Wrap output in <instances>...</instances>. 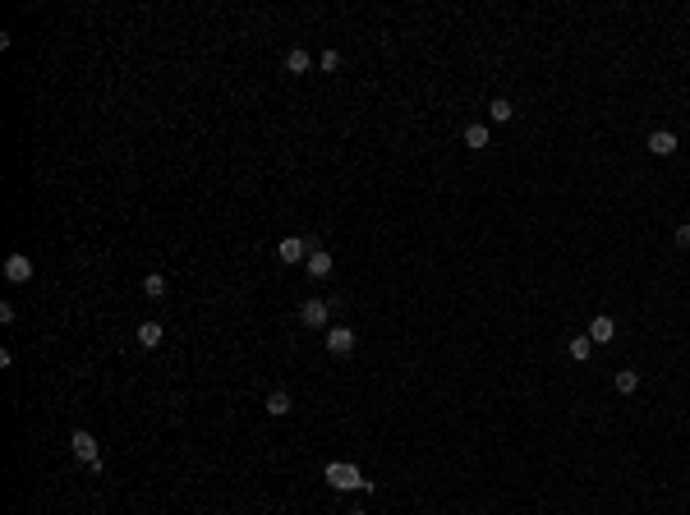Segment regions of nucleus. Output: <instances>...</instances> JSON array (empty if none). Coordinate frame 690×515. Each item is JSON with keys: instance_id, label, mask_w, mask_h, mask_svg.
Masks as SVG:
<instances>
[{"instance_id": "nucleus-8", "label": "nucleus", "mask_w": 690, "mask_h": 515, "mask_svg": "<svg viewBox=\"0 0 690 515\" xmlns=\"http://www.w3.org/2000/svg\"><path fill=\"white\" fill-rule=\"evenodd\" d=\"M649 152H654V157H672V152H676V134L672 129H654V134H649Z\"/></svg>"}, {"instance_id": "nucleus-9", "label": "nucleus", "mask_w": 690, "mask_h": 515, "mask_svg": "<svg viewBox=\"0 0 690 515\" xmlns=\"http://www.w3.org/2000/svg\"><path fill=\"white\" fill-rule=\"evenodd\" d=\"M281 65H286V74H308V70H313V55H308L304 46H290Z\"/></svg>"}, {"instance_id": "nucleus-16", "label": "nucleus", "mask_w": 690, "mask_h": 515, "mask_svg": "<svg viewBox=\"0 0 690 515\" xmlns=\"http://www.w3.org/2000/svg\"><path fill=\"white\" fill-rule=\"evenodd\" d=\"M617 391L621 396H635L640 391V373H635V368H617Z\"/></svg>"}, {"instance_id": "nucleus-3", "label": "nucleus", "mask_w": 690, "mask_h": 515, "mask_svg": "<svg viewBox=\"0 0 690 515\" xmlns=\"http://www.w3.org/2000/svg\"><path fill=\"white\" fill-rule=\"evenodd\" d=\"M308 254H313V249H308V239H299V235H286L276 244V258L286 262V267H295V262H308Z\"/></svg>"}, {"instance_id": "nucleus-12", "label": "nucleus", "mask_w": 690, "mask_h": 515, "mask_svg": "<svg viewBox=\"0 0 690 515\" xmlns=\"http://www.w3.org/2000/svg\"><path fill=\"white\" fill-rule=\"evenodd\" d=\"M290 410H295V401H290V391H271V396H267V414H271V419H286Z\"/></svg>"}, {"instance_id": "nucleus-14", "label": "nucleus", "mask_w": 690, "mask_h": 515, "mask_svg": "<svg viewBox=\"0 0 690 515\" xmlns=\"http://www.w3.org/2000/svg\"><path fill=\"white\" fill-rule=\"evenodd\" d=\"M566 354H571V359H576V364H585V359H589V354H594V341H589V336H585V332H580V336H571V345H566Z\"/></svg>"}, {"instance_id": "nucleus-6", "label": "nucleus", "mask_w": 690, "mask_h": 515, "mask_svg": "<svg viewBox=\"0 0 690 515\" xmlns=\"http://www.w3.org/2000/svg\"><path fill=\"white\" fill-rule=\"evenodd\" d=\"M327 349H332L336 359H341V354H350V349H355V327H341V322H336V327H327Z\"/></svg>"}, {"instance_id": "nucleus-15", "label": "nucleus", "mask_w": 690, "mask_h": 515, "mask_svg": "<svg viewBox=\"0 0 690 515\" xmlns=\"http://www.w3.org/2000/svg\"><path fill=\"white\" fill-rule=\"evenodd\" d=\"M143 299H166V276H161V271L143 276Z\"/></svg>"}, {"instance_id": "nucleus-13", "label": "nucleus", "mask_w": 690, "mask_h": 515, "mask_svg": "<svg viewBox=\"0 0 690 515\" xmlns=\"http://www.w3.org/2000/svg\"><path fill=\"white\" fill-rule=\"evenodd\" d=\"M465 148H474V152H483V148H488V124H479V120H474V124H465Z\"/></svg>"}, {"instance_id": "nucleus-1", "label": "nucleus", "mask_w": 690, "mask_h": 515, "mask_svg": "<svg viewBox=\"0 0 690 515\" xmlns=\"http://www.w3.org/2000/svg\"><path fill=\"white\" fill-rule=\"evenodd\" d=\"M323 479L332 483L336 492H355V488L359 492H373V479H364V474H359V465H350V460H332L323 470Z\"/></svg>"}, {"instance_id": "nucleus-11", "label": "nucleus", "mask_w": 690, "mask_h": 515, "mask_svg": "<svg viewBox=\"0 0 690 515\" xmlns=\"http://www.w3.org/2000/svg\"><path fill=\"white\" fill-rule=\"evenodd\" d=\"M161 336H166V327H161V322H152V318H148V322H139V345L143 349H157Z\"/></svg>"}, {"instance_id": "nucleus-7", "label": "nucleus", "mask_w": 690, "mask_h": 515, "mask_svg": "<svg viewBox=\"0 0 690 515\" xmlns=\"http://www.w3.org/2000/svg\"><path fill=\"white\" fill-rule=\"evenodd\" d=\"M589 341H594V345H608V341H617V322H612V318L608 313H598L594 318V322H589Z\"/></svg>"}, {"instance_id": "nucleus-10", "label": "nucleus", "mask_w": 690, "mask_h": 515, "mask_svg": "<svg viewBox=\"0 0 690 515\" xmlns=\"http://www.w3.org/2000/svg\"><path fill=\"white\" fill-rule=\"evenodd\" d=\"M308 276L313 281H323V276H332V254H327V249H313V254H308Z\"/></svg>"}, {"instance_id": "nucleus-5", "label": "nucleus", "mask_w": 690, "mask_h": 515, "mask_svg": "<svg viewBox=\"0 0 690 515\" xmlns=\"http://www.w3.org/2000/svg\"><path fill=\"white\" fill-rule=\"evenodd\" d=\"M5 281H9V286H28V281H33V258H28V254H9L5 258Z\"/></svg>"}, {"instance_id": "nucleus-20", "label": "nucleus", "mask_w": 690, "mask_h": 515, "mask_svg": "<svg viewBox=\"0 0 690 515\" xmlns=\"http://www.w3.org/2000/svg\"><path fill=\"white\" fill-rule=\"evenodd\" d=\"M350 515H364V511H350Z\"/></svg>"}, {"instance_id": "nucleus-2", "label": "nucleus", "mask_w": 690, "mask_h": 515, "mask_svg": "<svg viewBox=\"0 0 690 515\" xmlns=\"http://www.w3.org/2000/svg\"><path fill=\"white\" fill-rule=\"evenodd\" d=\"M70 446H74V455H79L87 470H102V442H97V437L87 433V428L74 433V437H70Z\"/></svg>"}, {"instance_id": "nucleus-18", "label": "nucleus", "mask_w": 690, "mask_h": 515, "mask_svg": "<svg viewBox=\"0 0 690 515\" xmlns=\"http://www.w3.org/2000/svg\"><path fill=\"white\" fill-rule=\"evenodd\" d=\"M318 70H323V74L341 70V55H336V51H323V55H318Z\"/></svg>"}, {"instance_id": "nucleus-21", "label": "nucleus", "mask_w": 690, "mask_h": 515, "mask_svg": "<svg viewBox=\"0 0 690 515\" xmlns=\"http://www.w3.org/2000/svg\"><path fill=\"white\" fill-rule=\"evenodd\" d=\"M235 515H239V511H235Z\"/></svg>"}, {"instance_id": "nucleus-17", "label": "nucleus", "mask_w": 690, "mask_h": 515, "mask_svg": "<svg viewBox=\"0 0 690 515\" xmlns=\"http://www.w3.org/2000/svg\"><path fill=\"white\" fill-rule=\"evenodd\" d=\"M511 115H516V106H511V102H507V97H497V102H492V106H488V120H492V124H507V120H511Z\"/></svg>"}, {"instance_id": "nucleus-4", "label": "nucleus", "mask_w": 690, "mask_h": 515, "mask_svg": "<svg viewBox=\"0 0 690 515\" xmlns=\"http://www.w3.org/2000/svg\"><path fill=\"white\" fill-rule=\"evenodd\" d=\"M299 322L304 327H327L332 322V304H327V299H304V304H299Z\"/></svg>"}, {"instance_id": "nucleus-19", "label": "nucleus", "mask_w": 690, "mask_h": 515, "mask_svg": "<svg viewBox=\"0 0 690 515\" xmlns=\"http://www.w3.org/2000/svg\"><path fill=\"white\" fill-rule=\"evenodd\" d=\"M672 239H676V244H690V226H676V235H672Z\"/></svg>"}]
</instances>
